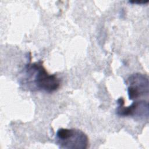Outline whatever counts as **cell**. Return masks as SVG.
<instances>
[{"mask_svg":"<svg viewBox=\"0 0 149 149\" xmlns=\"http://www.w3.org/2000/svg\"><path fill=\"white\" fill-rule=\"evenodd\" d=\"M18 81L23 90L48 93L56 91L61 85L60 79L55 74H49L40 61L27 64L20 73Z\"/></svg>","mask_w":149,"mask_h":149,"instance_id":"cell-1","label":"cell"},{"mask_svg":"<svg viewBox=\"0 0 149 149\" xmlns=\"http://www.w3.org/2000/svg\"><path fill=\"white\" fill-rule=\"evenodd\" d=\"M55 142L59 148L63 149H86L89 144L87 134L77 129H59Z\"/></svg>","mask_w":149,"mask_h":149,"instance_id":"cell-2","label":"cell"},{"mask_svg":"<svg viewBox=\"0 0 149 149\" xmlns=\"http://www.w3.org/2000/svg\"><path fill=\"white\" fill-rule=\"evenodd\" d=\"M118 107L116 114L121 117H132L140 120L147 119L148 118V102L141 100L135 101L129 107H125V101L122 97L117 100Z\"/></svg>","mask_w":149,"mask_h":149,"instance_id":"cell-3","label":"cell"},{"mask_svg":"<svg viewBox=\"0 0 149 149\" xmlns=\"http://www.w3.org/2000/svg\"><path fill=\"white\" fill-rule=\"evenodd\" d=\"M126 84L129 98L130 100H136L148 94V78L146 74L140 73L131 74L127 79Z\"/></svg>","mask_w":149,"mask_h":149,"instance_id":"cell-4","label":"cell"},{"mask_svg":"<svg viewBox=\"0 0 149 149\" xmlns=\"http://www.w3.org/2000/svg\"><path fill=\"white\" fill-rule=\"evenodd\" d=\"M129 2L132 4H146L148 1H129Z\"/></svg>","mask_w":149,"mask_h":149,"instance_id":"cell-5","label":"cell"}]
</instances>
